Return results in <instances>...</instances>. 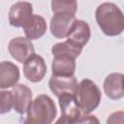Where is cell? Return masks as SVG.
Masks as SVG:
<instances>
[{
	"instance_id": "cell-1",
	"label": "cell",
	"mask_w": 124,
	"mask_h": 124,
	"mask_svg": "<svg viewBox=\"0 0 124 124\" xmlns=\"http://www.w3.org/2000/svg\"><path fill=\"white\" fill-rule=\"evenodd\" d=\"M95 17L100 29L107 36H117L124 31V14L111 2L99 5Z\"/></svg>"
},
{
	"instance_id": "cell-2",
	"label": "cell",
	"mask_w": 124,
	"mask_h": 124,
	"mask_svg": "<svg viewBox=\"0 0 124 124\" xmlns=\"http://www.w3.org/2000/svg\"><path fill=\"white\" fill-rule=\"evenodd\" d=\"M101 91L94 81L88 78L82 79L75 93V99L84 114H88L97 108L101 102Z\"/></svg>"
},
{
	"instance_id": "cell-3",
	"label": "cell",
	"mask_w": 124,
	"mask_h": 124,
	"mask_svg": "<svg viewBox=\"0 0 124 124\" xmlns=\"http://www.w3.org/2000/svg\"><path fill=\"white\" fill-rule=\"evenodd\" d=\"M56 114L57 110L53 100L46 94H41L32 102L27 111V118L40 124H51Z\"/></svg>"
},
{
	"instance_id": "cell-4",
	"label": "cell",
	"mask_w": 124,
	"mask_h": 124,
	"mask_svg": "<svg viewBox=\"0 0 124 124\" xmlns=\"http://www.w3.org/2000/svg\"><path fill=\"white\" fill-rule=\"evenodd\" d=\"M75 14L69 12H60L53 14L50 20V32L57 39L67 38L75 21Z\"/></svg>"
},
{
	"instance_id": "cell-5",
	"label": "cell",
	"mask_w": 124,
	"mask_h": 124,
	"mask_svg": "<svg viewBox=\"0 0 124 124\" xmlns=\"http://www.w3.org/2000/svg\"><path fill=\"white\" fill-rule=\"evenodd\" d=\"M9 52L11 56L19 63H25L35 54V48L32 42L23 37H16L10 41Z\"/></svg>"
},
{
	"instance_id": "cell-6",
	"label": "cell",
	"mask_w": 124,
	"mask_h": 124,
	"mask_svg": "<svg viewBox=\"0 0 124 124\" xmlns=\"http://www.w3.org/2000/svg\"><path fill=\"white\" fill-rule=\"evenodd\" d=\"M33 16V7L29 2H16L9 12V22L15 27H24Z\"/></svg>"
},
{
	"instance_id": "cell-7",
	"label": "cell",
	"mask_w": 124,
	"mask_h": 124,
	"mask_svg": "<svg viewBox=\"0 0 124 124\" xmlns=\"http://www.w3.org/2000/svg\"><path fill=\"white\" fill-rule=\"evenodd\" d=\"M46 73V65L42 56L34 54L23 65V75L31 82L41 81Z\"/></svg>"
},
{
	"instance_id": "cell-8",
	"label": "cell",
	"mask_w": 124,
	"mask_h": 124,
	"mask_svg": "<svg viewBox=\"0 0 124 124\" xmlns=\"http://www.w3.org/2000/svg\"><path fill=\"white\" fill-rule=\"evenodd\" d=\"M48 85L52 93L57 97H61L64 94L75 95L78 88V80L73 77H58L51 76L48 81Z\"/></svg>"
},
{
	"instance_id": "cell-9",
	"label": "cell",
	"mask_w": 124,
	"mask_h": 124,
	"mask_svg": "<svg viewBox=\"0 0 124 124\" xmlns=\"http://www.w3.org/2000/svg\"><path fill=\"white\" fill-rule=\"evenodd\" d=\"M14 98V109L19 113L23 114L28 111L32 104V91L25 84H16L12 89Z\"/></svg>"
},
{
	"instance_id": "cell-10",
	"label": "cell",
	"mask_w": 124,
	"mask_h": 124,
	"mask_svg": "<svg viewBox=\"0 0 124 124\" xmlns=\"http://www.w3.org/2000/svg\"><path fill=\"white\" fill-rule=\"evenodd\" d=\"M51 71L52 76L73 77L76 71V58L65 54L53 56Z\"/></svg>"
},
{
	"instance_id": "cell-11",
	"label": "cell",
	"mask_w": 124,
	"mask_h": 124,
	"mask_svg": "<svg viewBox=\"0 0 124 124\" xmlns=\"http://www.w3.org/2000/svg\"><path fill=\"white\" fill-rule=\"evenodd\" d=\"M124 75L120 73H111L104 80V91L111 100H118L124 97Z\"/></svg>"
},
{
	"instance_id": "cell-12",
	"label": "cell",
	"mask_w": 124,
	"mask_h": 124,
	"mask_svg": "<svg viewBox=\"0 0 124 124\" xmlns=\"http://www.w3.org/2000/svg\"><path fill=\"white\" fill-rule=\"evenodd\" d=\"M90 36H91V32L88 23L83 20L77 19L69 35L67 36V41L83 48V46L88 43Z\"/></svg>"
},
{
	"instance_id": "cell-13",
	"label": "cell",
	"mask_w": 124,
	"mask_h": 124,
	"mask_svg": "<svg viewBox=\"0 0 124 124\" xmlns=\"http://www.w3.org/2000/svg\"><path fill=\"white\" fill-rule=\"evenodd\" d=\"M19 79V70L17 66L10 61H3L0 64V88L14 87Z\"/></svg>"
},
{
	"instance_id": "cell-14",
	"label": "cell",
	"mask_w": 124,
	"mask_h": 124,
	"mask_svg": "<svg viewBox=\"0 0 124 124\" xmlns=\"http://www.w3.org/2000/svg\"><path fill=\"white\" fill-rule=\"evenodd\" d=\"M59 106L61 108V115L69 118L75 124V122L81 116V109L79 108L75 95L73 94H64L58 98Z\"/></svg>"
},
{
	"instance_id": "cell-15",
	"label": "cell",
	"mask_w": 124,
	"mask_h": 124,
	"mask_svg": "<svg viewBox=\"0 0 124 124\" xmlns=\"http://www.w3.org/2000/svg\"><path fill=\"white\" fill-rule=\"evenodd\" d=\"M23 31L26 38L30 41L41 38L46 31V23L45 18L39 15H33L30 20L23 27Z\"/></svg>"
},
{
	"instance_id": "cell-16",
	"label": "cell",
	"mask_w": 124,
	"mask_h": 124,
	"mask_svg": "<svg viewBox=\"0 0 124 124\" xmlns=\"http://www.w3.org/2000/svg\"><path fill=\"white\" fill-rule=\"evenodd\" d=\"M81 50H82V47H79L67 40L65 42L55 44L51 48V52L53 56L59 55V54H65V55H70L74 58H77L80 54Z\"/></svg>"
},
{
	"instance_id": "cell-17",
	"label": "cell",
	"mask_w": 124,
	"mask_h": 124,
	"mask_svg": "<svg viewBox=\"0 0 124 124\" xmlns=\"http://www.w3.org/2000/svg\"><path fill=\"white\" fill-rule=\"evenodd\" d=\"M78 9V4L76 1H51V10L53 14L60 12H69L76 14Z\"/></svg>"
},
{
	"instance_id": "cell-18",
	"label": "cell",
	"mask_w": 124,
	"mask_h": 124,
	"mask_svg": "<svg viewBox=\"0 0 124 124\" xmlns=\"http://www.w3.org/2000/svg\"><path fill=\"white\" fill-rule=\"evenodd\" d=\"M0 113L4 114L9 112L14 108V98L12 91L2 90L0 92Z\"/></svg>"
},
{
	"instance_id": "cell-19",
	"label": "cell",
	"mask_w": 124,
	"mask_h": 124,
	"mask_svg": "<svg viewBox=\"0 0 124 124\" xmlns=\"http://www.w3.org/2000/svg\"><path fill=\"white\" fill-rule=\"evenodd\" d=\"M106 124H124V111L117 110L110 113L107 119Z\"/></svg>"
},
{
	"instance_id": "cell-20",
	"label": "cell",
	"mask_w": 124,
	"mask_h": 124,
	"mask_svg": "<svg viewBox=\"0 0 124 124\" xmlns=\"http://www.w3.org/2000/svg\"><path fill=\"white\" fill-rule=\"evenodd\" d=\"M75 124H100V121L95 115L83 114L75 122Z\"/></svg>"
},
{
	"instance_id": "cell-21",
	"label": "cell",
	"mask_w": 124,
	"mask_h": 124,
	"mask_svg": "<svg viewBox=\"0 0 124 124\" xmlns=\"http://www.w3.org/2000/svg\"><path fill=\"white\" fill-rule=\"evenodd\" d=\"M54 124H74V122H73L72 120H70L69 118H67V117L61 115V116L56 120V122H55Z\"/></svg>"
},
{
	"instance_id": "cell-22",
	"label": "cell",
	"mask_w": 124,
	"mask_h": 124,
	"mask_svg": "<svg viewBox=\"0 0 124 124\" xmlns=\"http://www.w3.org/2000/svg\"><path fill=\"white\" fill-rule=\"evenodd\" d=\"M23 124H40V123L37 122V121H35V120H32V119H30V118H26V119L24 120Z\"/></svg>"
},
{
	"instance_id": "cell-23",
	"label": "cell",
	"mask_w": 124,
	"mask_h": 124,
	"mask_svg": "<svg viewBox=\"0 0 124 124\" xmlns=\"http://www.w3.org/2000/svg\"><path fill=\"white\" fill-rule=\"evenodd\" d=\"M123 85H124V77H123Z\"/></svg>"
}]
</instances>
